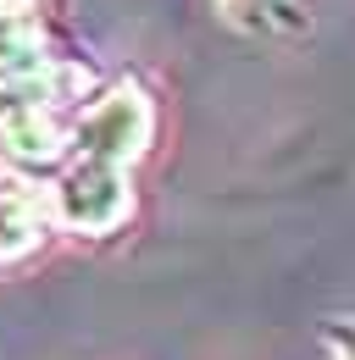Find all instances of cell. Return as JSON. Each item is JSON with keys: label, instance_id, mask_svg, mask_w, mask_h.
<instances>
[{"label": "cell", "instance_id": "obj_1", "mask_svg": "<svg viewBox=\"0 0 355 360\" xmlns=\"http://www.w3.org/2000/svg\"><path fill=\"white\" fill-rule=\"evenodd\" d=\"M56 211L78 233H106V227H117L128 217V188H123V178L106 161H89L84 172H73L56 188Z\"/></svg>", "mask_w": 355, "mask_h": 360}, {"label": "cell", "instance_id": "obj_2", "mask_svg": "<svg viewBox=\"0 0 355 360\" xmlns=\"http://www.w3.org/2000/svg\"><path fill=\"white\" fill-rule=\"evenodd\" d=\"M144 134H150V105L139 89H117L111 100H100L78 128V144H84L94 161H123V155H139L144 150Z\"/></svg>", "mask_w": 355, "mask_h": 360}, {"label": "cell", "instance_id": "obj_3", "mask_svg": "<svg viewBox=\"0 0 355 360\" xmlns=\"http://www.w3.org/2000/svg\"><path fill=\"white\" fill-rule=\"evenodd\" d=\"M6 144H11V155H23V161H50L56 155V128L39 122V111H17L11 122H6Z\"/></svg>", "mask_w": 355, "mask_h": 360}, {"label": "cell", "instance_id": "obj_4", "mask_svg": "<svg viewBox=\"0 0 355 360\" xmlns=\"http://www.w3.org/2000/svg\"><path fill=\"white\" fill-rule=\"evenodd\" d=\"M34 238H39V217L28 211V200H17V194L0 200V261L34 250Z\"/></svg>", "mask_w": 355, "mask_h": 360}, {"label": "cell", "instance_id": "obj_5", "mask_svg": "<svg viewBox=\"0 0 355 360\" xmlns=\"http://www.w3.org/2000/svg\"><path fill=\"white\" fill-rule=\"evenodd\" d=\"M328 344H333V355H339V360H355V321L333 327V333H328Z\"/></svg>", "mask_w": 355, "mask_h": 360}]
</instances>
